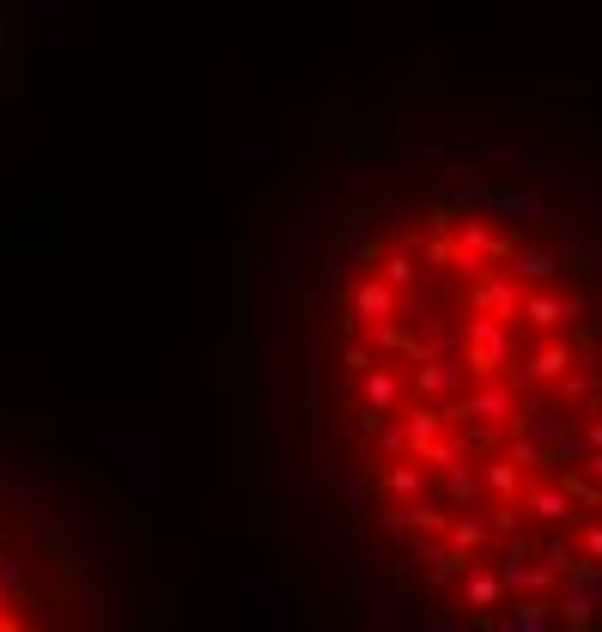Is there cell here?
I'll return each mask as SVG.
<instances>
[{"label":"cell","instance_id":"obj_1","mask_svg":"<svg viewBox=\"0 0 602 632\" xmlns=\"http://www.w3.org/2000/svg\"><path fill=\"white\" fill-rule=\"evenodd\" d=\"M256 511L335 632H602V146L432 104L335 140L238 316Z\"/></svg>","mask_w":602,"mask_h":632},{"label":"cell","instance_id":"obj_2","mask_svg":"<svg viewBox=\"0 0 602 632\" xmlns=\"http://www.w3.org/2000/svg\"><path fill=\"white\" fill-rule=\"evenodd\" d=\"M0 632H159L134 517L19 432H0Z\"/></svg>","mask_w":602,"mask_h":632}]
</instances>
